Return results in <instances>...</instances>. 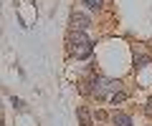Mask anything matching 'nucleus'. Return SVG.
<instances>
[{"mask_svg": "<svg viewBox=\"0 0 152 126\" xmlns=\"http://www.w3.org/2000/svg\"><path fill=\"white\" fill-rule=\"evenodd\" d=\"M91 38H89L84 30H71L69 33V53L74 58H86L91 55Z\"/></svg>", "mask_w": 152, "mask_h": 126, "instance_id": "obj_1", "label": "nucleus"}, {"mask_svg": "<svg viewBox=\"0 0 152 126\" xmlns=\"http://www.w3.org/2000/svg\"><path fill=\"white\" fill-rule=\"evenodd\" d=\"M89 91L86 93H91L94 99H109L112 93H117V91H122V83L119 81H112V78H104V76H94L91 81H89Z\"/></svg>", "mask_w": 152, "mask_h": 126, "instance_id": "obj_2", "label": "nucleus"}, {"mask_svg": "<svg viewBox=\"0 0 152 126\" xmlns=\"http://www.w3.org/2000/svg\"><path fill=\"white\" fill-rule=\"evenodd\" d=\"M91 25V18L84 15V13H71V28L74 30H84L86 33V28Z\"/></svg>", "mask_w": 152, "mask_h": 126, "instance_id": "obj_3", "label": "nucleus"}, {"mask_svg": "<svg viewBox=\"0 0 152 126\" xmlns=\"http://www.w3.org/2000/svg\"><path fill=\"white\" fill-rule=\"evenodd\" d=\"M112 124H114V126H132V116H129V114H122V111H119V114H114V116H112Z\"/></svg>", "mask_w": 152, "mask_h": 126, "instance_id": "obj_4", "label": "nucleus"}, {"mask_svg": "<svg viewBox=\"0 0 152 126\" xmlns=\"http://www.w3.org/2000/svg\"><path fill=\"white\" fill-rule=\"evenodd\" d=\"M147 63H152V55H147V53H140V55H134V68H145Z\"/></svg>", "mask_w": 152, "mask_h": 126, "instance_id": "obj_5", "label": "nucleus"}, {"mask_svg": "<svg viewBox=\"0 0 152 126\" xmlns=\"http://www.w3.org/2000/svg\"><path fill=\"white\" fill-rule=\"evenodd\" d=\"M76 114H79V124H81V126H91V116H89V111L84 109V106L76 111Z\"/></svg>", "mask_w": 152, "mask_h": 126, "instance_id": "obj_6", "label": "nucleus"}, {"mask_svg": "<svg viewBox=\"0 0 152 126\" xmlns=\"http://www.w3.org/2000/svg\"><path fill=\"white\" fill-rule=\"evenodd\" d=\"M81 3L89 8V10H99V8L104 5V0H81Z\"/></svg>", "mask_w": 152, "mask_h": 126, "instance_id": "obj_7", "label": "nucleus"}, {"mask_svg": "<svg viewBox=\"0 0 152 126\" xmlns=\"http://www.w3.org/2000/svg\"><path fill=\"white\" fill-rule=\"evenodd\" d=\"M124 99H127L124 91H117V93H112V96H109V101H112V104H122Z\"/></svg>", "mask_w": 152, "mask_h": 126, "instance_id": "obj_8", "label": "nucleus"}, {"mask_svg": "<svg viewBox=\"0 0 152 126\" xmlns=\"http://www.w3.org/2000/svg\"><path fill=\"white\" fill-rule=\"evenodd\" d=\"M10 101H13V106H15V109H20V111H23V109H26V104H23V101H20V99H15V96H13V99H10Z\"/></svg>", "mask_w": 152, "mask_h": 126, "instance_id": "obj_9", "label": "nucleus"}, {"mask_svg": "<svg viewBox=\"0 0 152 126\" xmlns=\"http://www.w3.org/2000/svg\"><path fill=\"white\" fill-rule=\"evenodd\" d=\"M145 114L152 116V96H150V101H147V106H145Z\"/></svg>", "mask_w": 152, "mask_h": 126, "instance_id": "obj_10", "label": "nucleus"}]
</instances>
